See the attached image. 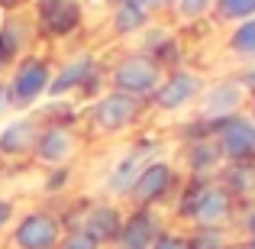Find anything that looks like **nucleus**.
<instances>
[{
    "mask_svg": "<svg viewBox=\"0 0 255 249\" xmlns=\"http://www.w3.org/2000/svg\"><path fill=\"white\" fill-rule=\"evenodd\" d=\"M113 91L132 94V97H145V94H155L162 84V65L149 55H129L113 68L110 75Z\"/></svg>",
    "mask_w": 255,
    "mask_h": 249,
    "instance_id": "nucleus-2",
    "label": "nucleus"
},
{
    "mask_svg": "<svg viewBox=\"0 0 255 249\" xmlns=\"http://www.w3.org/2000/svg\"><path fill=\"white\" fill-rule=\"evenodd\" d=\"M58 249H100V246L94 243L84 230H75V233H68V237H62V246Z\"/></svg>",
    "mask_w": 255,
    "mask_h": 249,
    "instance_id": "nucleus-25",
    "label": "nucleus"
},
{
    "mask_svg": "<svg viewBox=\"0 0 255 249\" xmlns=\"http://www.w3.org/2000/svg\"><path fill=\"white\" fill-rule=\"evenodd\" d=\"M10 220H13V204L0 198V230H3V227L10 224Z\"/></svg>",
    "mask_w": 255,
    "mask_h": 249,
    "instance_id": "nucleus-28",
    "label": "nucleus"
},
{
    "mask_svg": "<svg viewBox=\"0 0 255 249\" xmlns=\"http://www.w3.org/2000/svg\"><path fill=\"white\" fill-rule=\"evenodd\" d=\"M36 139H39L36 120H29V117L13 120V123H6L3 130H0V152H3V156H26V152H32Z\"/></svg>",
    "mask_w": 255,
    "mask_h": 249,
    "instance_id": "nucleus-15",
    "label": "nucleus"
},
{
    "mask_svg": "<svg viewBox=\"0 0 255 249\" xmlns=\"http://www.w3.org/2000/svg\"><path fill=\"white\" fill-rule=\"evenodd\" d=\"M200 91V78L191 75V71H174L171 78H165L158 84V91L152 94L155 97V107L158 110H181L184 104H191Z\"/></svg>",
    "mask_w": 255,
    "mask_h": 249,
    "instance_id": "nucleus-10",
    "label": "nucleus"
},
{
    "mask_svg": "<svg viewBox=\"0 0 255 249\" xmlns=\"http://www.w3.org/2000/svg\"><path fill=\"white\" fill-rule=\"evenodd\" d=\"M226 185H230L233 191H239V194L255 191V165L252 162H236L230 168V175H226Z\"/></svg>",
    "mask_w": 255,
    "mask_h": 249,
    "instance_id": "nucleus-20",
    "label": "nucleus"
},
{
    "mask_svg": "<svg viewBox=\"0 0 255 249\" xmlns=\"http://www.w3.org/2000/svg\"><path fill=\"white\" fill-rule=\"evenodd\" d=\"M246 97V87L239 81H220L207 91L204 97V117L207 120H226L236 113V107L243 104Z\"/></svg>",
    "mask_w": 255,
    "mask_h": 249,
    "instance_id": "nucleus-14",
    "label": "nucleus"
},
{
    "mask_svg": "<svg viewBox=\"0 0 255 249\" xmlns=\"http://www.w3.org/2000/svg\"><path fill=\"white\" fill-rule=\"evenodd\" d=\"M213 3H217V0H178V13H181V19H197V16H204Z\"/></svg>",
    "mask_w": 255,
    "mask_h": 249,
    "instance_id": "nucleus-24",
    "label": "nucleus"
},
{
    "mask_svg": "<svg viewBox=\"0 0 255 249\" xmlns=\"http://www.w3.org/2000/svg\"><path fill=\"white\" fill-rule=\"evenodd\" d=\"M217 146L233 162H249L255 156V126L236 113L226 120H217Z\"/></svg>",
    "mask_w": 255,
    "mask_h": 249,
    "instance_id": "nucleus-7",
    "label": "nucleus"
},
{
    "mask_svg": "<svg viewBox=\"0 0 255 249\" xmlns=\"http://www.w3.org/2000/svg\"><path fill=\"white\" fill-rule=\"evenodd\" d=\"M84 10L78 0H36V23L45 36L65 39L81 26Z\"/></svg>",
    "mask_w": 255,
    "mask_h": 249,
    "instance_id": "nucleus-6",
    "label": "nucleus"
},
{
    "mask_svg": "<svg viewBox=\"0 0 255 249\" xmlns=\"http://www.w3.org/2000/svg\"><path fill=\"white\" fill-rule=\"evenodd\" d=\"M49 81H52L49 62H42L36 55L19 58V65L13 68V78L6 81L13 107H32L42 94H49Z\"/></svg>",
    "mask_w": 255,
    "mask_h": 249,
    "instance_id": "nucleus-3",
    "label": "nucleus"
},
{
    "mask_svg": "<svg viewBox=\"0 0 255 249\" xmlns=\"http://www.w3.org/2000/svg\"><path fill=\"white\" fill-rule=\"evenodd\" d=\"M23 49V23L19 19H3L0 26V65H10Z\"/></svg>",
    "mask_w": 255,
    "mask_h": 249,
    "instance_id": "nucleus-18",
    "label": "nucleus"
},
{
    "mask_svg": "<svg viewBox=\"0 0 255 249\" xmlns=\"http://www.w3.org/2000/svg\"><path fill=\"white\" fill-rule=\"evenodd\" d=\"M142 168H145V159H142V152H139V149L129 152V156H123L117 162V168L110 172V191L113 194H129Z\"/></svg>",
    "mask_w": 255,
    "mask_h": 249,
    "instance_id": "nucleus-16",
    "label": "nucleus"
},
{
    "mask_svg": "<svg viewBox=\"0 0 255 249\" xmlns=\"http://www.w3.org/2000/svg\"><path fill=\"white\" fill-rule=\"evenodd\" d=\"M171 185H174V172H171L168 162H145V168L139 172L136 185H132V191H129V198L136 201L139 207H149V204H155V201H162L165 194L171 191Z\"/></svg>",
    "mask_w": 255,
    "mask_h": 249,
    "instance_id": "nucleus-8",
    "label": "nucleus"
},
{
    "mask_svg": "<svg viewBox=\"0 0 255 249\" xmlns=\"http://www.w3.org/2000/svg\"><path fill=\"white\" fill-rule=\"evenodd\" d=\"M246 230H249V237L255 240V211L249 214V217H246Z\"/></svg>",
    "mask_w": 255,
    "mask_h": 249,
    "instance_id": "nucleus-31",
    "label": "nucleus"
},
{
    "mask_svg": "<svg viewBox=\"0 0 255 249\" xmlns=\"http://www.w3.org/2000/svg\"><path fill=\"white\" fill-rule=\"evenodd\" d=\"M81 230H84L97 246L117 243L120 230H123V214H120L113 204H97V207H91V211H87Z\"/></svg>",
    "mask_w": 255,
    "mask_h": 249,
    "instance_id": "nucleus-13",
    "label": "nucleus"
},
{
    "mask_svg": "<svg viewBox=\"0 0 255 249\" xmlns=\"http://www.w3.org/2000/svg\"><path fill=\"white\" fill-rule=\"evenodd\" d=\"M10 107H13V100H10V87L0 81V120L6 117V110H10Z\"/></svg>",
    "mask_w": 255,
    "mask_h": 249,
    "instance_id": "nucleus-27",
    "label": "nucleus"
},
{
    "mask_svg": "<svg viewBox=\"0 0 255 249\" xmlns=\"http://www.w3.org/2000/svg\"><path fill=\"white\" fill-rule=\"evenodd\" d=\"M230 45H233V52H239V55H255V16L239 23V29L233 32Z\"/></svg>",
    "mask_w": 255,
    "mask_h": 249,
    "instance_id": "nucleus-21",
    "label": "nucleus"
},
{
    "mask_svg": "<svg viewBox=\"0 0 255 249\" xmlns=\"http://www.w3.org/2000/svg\"><path fill=\"white\" fill-rule=\"evenodd\" d=\"M181 214L191 217L197 227H220L230 217V191L197 181V185H191L187 194L181 198Z\"/></svg>",
    "mask_w": 255,
    "mask_h": 249,
    "instance_id": "nucleus-1",
    "label": "nucleus"
},
{
    "mask_svg": "<svg viewBox=\"0 0 255 249\" xmlns=\"http://www.w3.org/2000/svg\"><path fill=\"white\" fill-rule=\"evenodd\" d=\"M19 3H23V0H0V10H3V13H13Z\"/></svg>",
    "mask_w": 255,
    "mask_h": 249,
    "instance_id": "nucleus-30",
    "label": "nucleus"
},
{
    "mask_svg": "<svg viewBox=\"0 0 255 249\" xmlns=\"http://www.w3.org/2000/svg\"><path fill=\"white\" fill-rule=\"evenodd\" d=\"M13 246L16 249H58L62 246V220L45 211L26 214L13 227Z\"/></svg>",
    "mask_w": 255,
    "mask_h": 249,
    "instance_id": "nucleus-4",
    "label": "nucleus"
},
{
    "mask_svg": "<svg viewBox=\"0 0 255 249\" xmlns=\"http://www.w3.org/2000/svg\"><path fill=\"white\" fill-rule=\"evenodd\" d=\"M252 126H255V123H252Z\"/></svg>",
    "mask_w": 255,
    "mask_h": 249,
    "instance_id": "nucleus-33",
    "label": "nucleus"
},
{
    "mask_svg": "<svg viewBox=\"0 0 255 249\" xmlns=\"http://www.w3.org/2000/svg\"><path fill=\"white\" fill-rule=\"evenodd\" d=\"M249 249H255V240H252V243H249Z\"/></svg>",
    "mask_w": 255,
    "mask_h": 249,
    "instance_id": "nucleus-32",
    "label": "nucleus"
},
{
    "mask_svg": "<svg viewBox=\"0 0 255 249\" xmlns=\"http://www.w3.org/2000/svg\"><path fill=\"white\" fill-rule=\"evenodd\" d=\"M91 81H97V65H94V55L81 52V55H75L71 62H65L62 68L52 75L49 94H52V97H65V94H71V91L87 87Z\"/></svg>",
    "mask_w": 255,
    "mask_h": 249,
    "instance_id": "nucleus-9",
    "label": "nucleus"
},
{
    "mask_svg": "<svg viewBox=\"0 0 255 249\" xmlns=\"http://www.w3.org/2000/svg\"><path fill=\"white\" fill-rule=\"evenodd\" d=\"M139 6H145V10H162V6H168L171 0H136Z\"/></svg>",
    "mask_w": 255,
    "mask_h": 249,
    "instance_id": "nucleus-29",
    "label": "nucleus"
},
{
    "mask_svg": "<svg viewBox=\"0 0 255 249\" xmlns=\"http://www.w3.org/2000/svg\"><path fill=\"white\" fill-rule=\"evenodd\" d=\"M152 249H191V240L184 237H174V233H158Z\"/></svg>",
    "mask_w": 255,
    "mask_h": 249,
    "instance_id": "nucleus-26",
    "label": "nucleus"
},
{
    "mask_svg": "<svg viewBox=\"0 0 255 249\" xmlns=\"http://www.w3.org/2000/svg\"><path fill=\"white\" fill-rule=\"evenodd\" d=\"M75 136H71V130H65V126H49V130H39V139L36 146H32V152H36L39 162L45 165H65L71 156H75Z\"/></svg>",
    "mask_w": 255,
    "mask_h": 249,
    "instance_id": "nucleus-12",
    "label": "nucleus"
},
{
    "mask_svg": "<svg viewBox=\"0 0 255 249\" xmlns=\"http://www.w3.org/2000/svg\"><path fill=\"white\" fill-rule=\"evenodd\" d=\"M191 249H226L223 233H220L217 227H200L197 237H191Z\"/></svg>",
    "mask_w": 255,
    "mask_h": 249,
    "instance_id": "nucleus-23",
    "label": "nucleus"
},
{
    "mask_svg": "<svg viewBox=\"0 0 255 249\" xmlns=\"http://www.w3.org/2000/svg\"><path fill=\"white\" fill-rule=\"evenodd\" d=\"M220 159H223V152H220V146L210 143V139H197V143L191 146V152H187V162H191L194 172H210Z\"/></svg>",
    "mask_w": 255,
    "mask_h": 249,
    "instance_id": "nucleus-19",
    "label": "nucleus"
},
{
    "mask_svg": "<svg viewBox=\"0 0 255 249\" xmlns=\"http://www.w3.org/2000/svg\"><path fill=\"white\" fill-rule=\"evenodd\" d=\"M139 117V97L132 94H123V91H110L94 104L91 110V120L100 133H120Z\"/></svg>",
    "mask_w": 255,
    "mask_h": 249,
    "instance_id": "nucleus-5",
    "label": "nucleus"
},
{
    "mask_svg": "<svg viewBox=\"0 0 255 249\" xmlns=\"http://www.w3.org/2000/svg\"><path fill=\"white\" fill-rule=\"evenodd\" d=\"M149 19V10L139 6L136 0H117V10H113V29L120 36H129V32H139Z\"/></svg>",
    "mask_w": 255,
    "mask_h": 249,
    "instance_id": "nucleus-17",
    "label": "nucleus"
},
{
    "mask_svg": "<svg viewBox=\"0 0 255 249\" xmlns=\"http://www.w3.org/2000/svg\"><path fill=\"white\" fill-rule=\"evenodd\" d=\"M158 233L162 230H158L155 214H152L149 207H139L132 217L123 220V230H120V237H117V246L120 249H152Z\"/></svg>",
    "mask_w": 255,
    "mask_h": 249,
    "instance_id": "nucleus-11",
    "label": "nucleus"
},
{
    "mask_svg": "<svg viewBox=\"0 0 255 249\" xmlns=\"http://www.w3.org/2000/svg\"><path fill=\"white\" fill-rule=\"evenodd\" d=\"M217 13L223 19H249L255 16V0H217Z\"/></svg>",
    "mask_w": 255,
    "mask_h": 249,
    "instance_id": "nucleus-22",
    "label": "nucleus"
}]
</instances>
